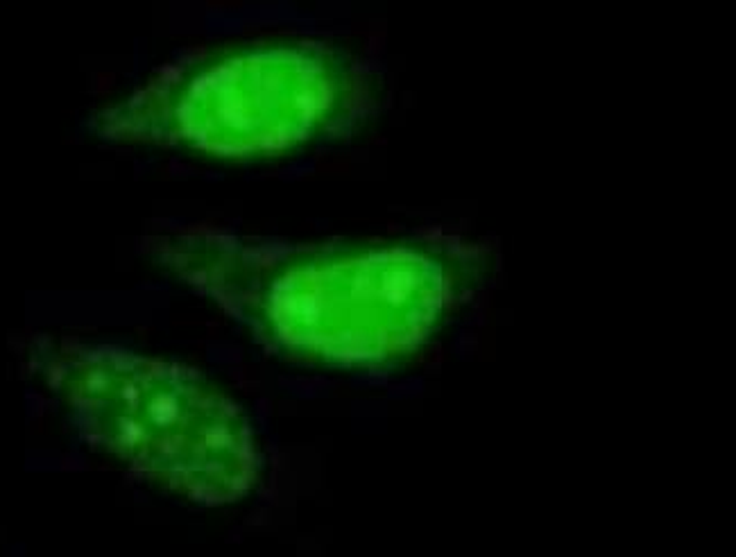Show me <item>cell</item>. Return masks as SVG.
I'll return each mask as SVG.
<instances>
[{"label": "cell", "mask_w": 736, "mask_h": 557, "mask_svg": "<svg viewBox=\"0 0 736 557\" xmlns=\"http://www.w3.org/2000/svg\"><path fill=\"white\" fill-rule=\"evenodd\" d=\"M143 251L290 356L378 365L413 353L492 268L474 238L290 242L175 227Z\"/></svg>", "instance_id": "6da1fadb"}, {"label": "cell", "mask_w": 736, "mask_h": 557, "mask_svg": "<svg viewBox=\"0 0 736 557\" xmlns=\"http://www.w3.org/2000/svg\"><path fill=\"white\" fill-rule=\"evenodd\" d=\"M376 105V73L349 50L268 39L172 59L102 109L96 127L118 143L245 159L340 134Z\"/></svg>", "instance_id": "7a4b0ae2"}, {"label": "cell", "mask_w": 736, "mask_h": 557, "mask_svg": "<svg viewBox=\"0 0 736 557\" xmlns=\"http://www.w3.org/2000/svg\"><path fill=\"white\" fill-rule=\"evenodd\" d=\"M50 379L79 433L150 483L202 505L243 499L259 476L245 412L179 362L109 344L64 347Z\"/></svg>", "instance_id": "3957f363"}]
</instances>
